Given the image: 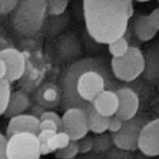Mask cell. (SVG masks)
<instances>
[{
	"mask_svg": "<svg viewBox=\"0 0 159 159\" xmlns=\"http://www.w3.org/2000/svg\"><path fill=\"white\" fill-rule=\"evenodd\" d=\"M114 79L107 63L99 58H84L65 70L62 79V105L82 109L88 114L92 103L101 92L114 90Z\"/></svg>",
	"mask_w": 159,
	"mask_h": 159,
	"instance_id": "6da1fadb",
	"label": "cell"
},
{
	"mask_svg": "<svg viewBox=\"0 0 159 159\" xmlns=\"http://www.w3.org/2000/svg\"><path fill=\"white\" fill-rule=\"evenodd\" d=\"M83 11L89 36L98 43L109 45L125 36L134 5L130 0H85Z\"/></svg>",
	"mask_w": 159,
	"mask_h": 159,
	"instance_id": "7a4b0ae2",
	"label": "cell"
},
{
	"mask_svg": "<svg viewBox=\"0 0 159 159\" xmlns=\"http://www.w3.org/2000/svg\"><path fill=\"white\" fill-rule=\"evenodd\" d=\"M47 1L21 0L11 14L14 32L22 37H33L43 26L47 16Z\"/></svg>",
	"mask_w": 159,
	"mask_h": 159,
	"instance_id": "3957f363",
	"label": "cell"
},
{
	"mask_svg": "<svg viewBox=\"0 0 159 159\" xmlns=\"http://www.w3.org/2000/svg\"><path fill=\"white\" fill-rule=\"evenodd\" d=\"M144 55L139 48L130 46L123 57L111 58V71L118 80L131 82L141 76L144 70Z\"/></svg>",
	"mask_w": 159,
	"mask_h": 159,
	"instance_id": "277c9868",
	"label": "cell"
},
{
	"mask_svg": "<svg viewBox=\"0 0 159 159\" xmlns=\"http://www.w3.org/2000/svg\"><path fill=\"white\" fill-rule=\"evenodd\" d=\"M7 159H40V142L37 135L31 133H17L7 138Z\"/></svg>",
	"mask_w": 159,
	"mask_h": 159,
	"instance_id": "5b68a950",
	"label": "cell"
},
{
	"mask_svg": "<svg viewBox=\"0 0 159 159\" xmlns=\"http://www.w3.org/2000/svg\"><path fill=\"white\" fill-rule=\"evenodd\" d=\"M144 123L139 118L123 122L119 132L111 134L112 142L116 148L123 151L134 152L138 150V138Z\"/></svg>",
	"mask_w": 159,
	"mask_h": 159,
	"instance_id": "8992f818",
	"label": "cell"
},
{
	"mask_svg": "<svg viewBox=\"0 0 159 159\" xmlns=\"http://www.w3.org/2000/svg\"><path fill=\"white\" fill-rule=\"evenodd\" d=\"M62 131L70 136L71 141H79L88 135L87 114L82 109L70 108L62 117Z\"/></svg>",
	"mask_w": 159,
	"mask_h": 159,
	"instance_id": "52a82bcc",
	"label": "cell"
},
{
	"mask_svg": "<svg viewBox=\"0 0 159 159\" xmlns=\"http://www.w3.org/2000/svg\"><path fill=\"white\" fill-rule=\"evenodd\" d=\"M0 58L7 65V73L5 79L10 84L20 80L25 74L27 62L24 52L12 46L0 52Z\"/></svg>",
	"mask_w": 159,
	"mask_h": 159,
	"instance_id": "ba28073f",
	"label": "cell"
},
{
	"mask_svg": "<svg viewBox=\"0 0 159 159\" xmlns=\"http://www.w3.org/2000/svg\"><path fill=\"white\" fill-rule=\"evenodd\" d=\"M139 150L148 157L159 155V120L155 119L145 123L138 138Z\"/></svg>",
	"mask_w": 159,
	"mask_h": 159,
	"instance_id": "9c48e42d",
	"label": "cell"
},
{
	"mask_svg": "<svg viewBox=\"0 0 159 159\" xmlns=\"http://www.w3.org/2000/svg\"><path fill=\"white\" fill-rule=\"evenodd\" d=\"M119 100V108L115 116L123 122L136 117L140 101L137 93L129 87H122L115 91Z\"/></svg>",
	"mask_w": 159,
	"mask_h": 159,
	"instance_id": "30bf717a",
	"label": "cell"
},
{
	"mask_svg": "<svg viewBox=\"0 0 159 159\" xmlns=\"http://www.w3.org/2000/svg\"><path fill=\"white\" fill-rule=\"evenodd\" d=\"M40 123L39 118L30 114L24 113L10 118L6 129V137L17 133H31L38 135L40 132Z\"/></svg>",
	"mask_w": 159,
	"mask_h": 159,
	"instance_id": "8fae6325",
	"label": "cell"
},
{
	"mask_svg": "<svg viewBox=\"0 0 159 159\" xmlns=\"http://www.w3.org/2000/svg\"><path fill=\"white\" fill-rule=\"evenodd\" d=\"M93 109L103 117L109 118L115 116L119 108L117 93L112 89L101 92L92 103Z\"/></svg>",
	"mask_w": 159,
	"mask_h": 159,
	"instance_id": "7c38bea8",
	"label": "cell"
},
{
	"mask_svg": "<svg viewBox=\"0 0 159 159\" xmlns=\"http://www.w3.org/2000/svg\"><path fill=\"white\" fill-rule=\"evenodd\" d=\"M37 101L45 111H50L62 103V90L52 83L44 84L37 93Z\"/></svg>",
	"mask_w": 159,
	"mask_h": 159,
	"instance_id": "4fadbf2b",
	"label": "cell"
},
{
	"mask_svg": "<svg viewBox=\"0 0 159 159\" xmlns=\"http://www.w3.org/2000/svg\"><path fill=\"white\" fill-rule=\"evenodd\" d=\"M31 106L30 95L23 89L11 92L4 117L11 118L24 114Z\"/></svg>",
	"mask_w": 159,
	"mask_h": 159,
	"instance_id": "5bb4252c",
	"label": "cell"
},
{
	"mask_svg": "<svg viewBox=\"0 0 159 159\" xmlns=\"http://www.w3.org/2000/svg\"><path fill=\"white\" fill-rule=\"evenodd\" d=\"M134 27L136 36L142 42H148L153 39L158 32L149 21L148 15L139 16L134 21Z\"/></svg>",
	"mask_w": 159,
	"mask_h": 159,
	"instance_id": "9a60e30c",
	"label": "cell"
},
{
	"mask_svg": "<svg viewBox=\"0 0 159 159\" xmlns=\"http://www.w3.org/2000/svg\"><path fill=\"white\" fill-rule=\"evenodd\" d=\"M144 74L148 80L153 81L158 76V50L156 47L149 49L144 56Z\"/></svg>",
	"mask_w": 159,
	"mask_h": 159,
	"instance_id": "2e32d148",
	"label": "cell"
},
{
	"mask_svg": "<svg viewBox=\"0 0 159 159\" xmlns=\"http://www.w3.org/2000/svg\"><path fill=\"white\" fill-rule=\"evenodd\" d=\"M87 117L89 131L95 135L104 134L107 131L109 118L100 115L94 109L91 110L87 114Z\"/></svg>",
	"mask_w": 159,
	"mask_h": 159,
	"instance_id": "e0dca14e",
	"label": "cell"
},
{
	"mask_svg": "<svg viewBox=\"0 0 159 159\" xmlns=\"http://www.w3.org/2000/svg\"><path fill=\"white\" fill-rule=\"evenodd\" d=\"M71 141L70 136L64 131H57L48 141L46 142L48 148L50 149L52 153L57 150L65 148L70 144Z\"/></svg>",
	"mask_w": 159,
	"mask_h": 159,
	"instance_id": "ac0fdd59",
	"label": "cell"
},
{
	"mask_svg": "<svg viewBox=\"0 0 159 159\" xmlns=\"http://www.w3.org/2000/svg\"><path fill=\"white\" fill-rule=\"evenodd\" d=\"M109 52L113 58L123 57L129 49L130 46L125 37L120 38L108 45Z\"/></svg>",
	"mask_w": 159,
	"mask_h": 159,
	"instance_id": "d6986e66",
	"label": "cell"
},
{
	"mask_svg": "<svg viewBox=\"0 0 159 159\" xmlns=\"http://www.w3.org/2000/svg\"><path fill=\"white\" fill-rule=\"evenodd\" d=\"M112 139L111 134L104 133L96 135L93 137V150L97 153H101L109 150L111 144Z\"/></svg>",
	"mask_w": 159,
	"mask_h": 159,
	"instance_id": "ffe728a7",
	"label": "cell"
},
{
	"mask_svg": "<svg viewBox=\"0 0 159 159\" xmlns=\"http://www.w3.org/2000/svg\"><path fill=\"white\" fill-rule=\"evenodd\" d=\"M11 92V84L6 79L0 81V116L5 114Z\"/></svg>",
	"mask_w": 159,
	"mask_h": 159,
	"instance_id": "44dd1931",
	"label": "cell"
},
{
	"mask_svg": "<svg viewBox=\"0 0 159 159\" xmlns=\"http://www.w3.org/2000/svg\"><path fill=\"white\" fill-rule=\"evenodd\" d=\"M69 5L68 0H48L47 1V15L58 16L62 15Z\"/></svg>",
	"mask_w": 159,
	"mask_h": 159,
	"instance_id": "7402d4cb",
	"label": "cell"
},
{
	"mask_svg": "<svg viewBox=\"0 0 159 159\" xmlns=\"http://www.w3.org/2000/svg\"><path fill=\"white\" fill-rule=\"evenodd\" d=\"M55 157L57 159H73L79 153L78 142L76 141H70V144L65 148L57 150Z\"/></svg>",
	"mask_w": 159,
	"mask_h": 159,
	"instance_id": "603a6c76",
	"label": "cell"
},
{
	"mask_svg": "<svg viewBox=\"0 0 159 159\" xmlns=\"http://www.w3.org/2000/svg\"><path fill=\"white\" fill-rule=\"evenodd\" d=\"M18 0H0V16L11 14L17 7Z\"/></svg>",
	"mask_w": 159,
	"mask_h": 159,
	"instance_id": "cb8c5ba5",
	"label": "cell"
},
{
	"mask_svg": "<svg viewBox=\"0 0 159 159\" xmlns=\"http://www.w3.org/2000/svg\"><path fill=\"white\" fill-rule=\"evenodd\" d=\"M79 144V153L85 154L93 150V137L87 135L84 137L77 141Z\"/></svg>",
	"mask_w": 159,
	"mask_h": 159,
	"instance_id": "d4e9b609",
	"label": "cell"
},
{
	"mask_svg": "<svg viewBox=\"0 0 159 159\" xmlns=\"http://www.w3.org/2000/svg\"><path fill=\"white\" fill-rule=\"evenodd\" d=\"M50 120L54 122L57 125L59 131H62V117H60L57 112L54 111H45L42 114L41 117L40 118V120Z\"/></svg>",
	"mask_w": 159,
	"mask_h": 159,
	"instance_id": "484cf974",
	"label": "cell"
},
{
	"mask_svg": "<svg viewBox=\"0 0 159 159\" xmlns=\"http://www.w3.org/2000/svg\"><path fill=\"white\" fill-rule=\"evenodd\" d=\"M123 122L116 116H112L109 118V124H108V130L110 134H113L119 132L123 127Z\"/></svg>",
	"mask_w": 159,
	"mask_h": 159,
	"instance_id": "4316f807",
	"label": "cell"
},
{
	"mask_svg": "<svg viewBox=\"0 0 159 159\" xmlns=\"http://www.w3.org/2000/svg\"><path fill=\"white\" fill-rule=\"evenodd\" d=\"M57 132L54 131V130H40V132L37 135V137L38 139V141H39L40 144H45Z\"/></svg>",
	"mask_w": 159,
	"mask_h": 159,
	"instance_id": "83f0119b",
	"label": "cell"
},
{
	"mask_svg": "<svg viewBox=\"0 0 159 159\" xmlns=\"http://www.w3.org/2000/svg\"><path fill=\"white\" fill-rule=\"evenodd\" d=\"M149 21L155 29L159 30V8L154 9L151 13L148 15Z\"/></svg>",
	"mask_w": 159,
	"mask_h": 159,
	"instance_id": "f1b7e54d",
	"label": "cell"
},
{
	"mask_svg": "<svg viewBox=\"0 0 159 159\" xmlns=\"http://www.w3.org/2000/svg\"><path fill=\"white\" fill-rule=\"evenodd\" d=\"M51 130L54 131H59L58 127L57 124L50 120H40V130Z\"/></svg>",
	"mask_w": 159,
	"mask_h": 159,
	"instance_id": "f546056e",
	"label": "cell"
},
{
	"mask_svg": "<svg viewBox=\"0 0 159 159\" xmlns=\"http://www.w3.org/2000/svg\"><path fill=\"white\" fill-rule=\"evenodd\" d=\"M7 139L0 132V159H7L6 153V144Z\"/></svg>",
	"mask_w": 159,
	"mask_h": 159,
	"instance_id": "4dcf8cb0",
	"label": "cell"
},
{
	"mask_svg": "<svg viewBox=\"0 0 159 159\" xmlns=\"http://www.w3.org/2000/svg\"><path fill=\"white\" fill-rule=\"evenodd\" d=\"M7 69L6 63L2 59L0 58V81L5 79L6 76H7Z\"/></svg>",
	"mask_w": 159,
	"mask_h": 159,
	"instance_id": "1f68e13d",
	"label": "cell"
},
{
	"mask_svg": "<svg viewBox=\"0 0 159 159\" xmlns=\"http://www.w3.org/2000/svg\"><path fill=\"white\" fill-rule=\"evenodd\" d=\"M12 45L11 42L7 40V38L5 36L0 35V52L5 49V48L12 47Z\"/></svg>",
	"mask_w": 159,
	"mask_h": 159,
	"instance_id": "d6a6232c",
	"label": "cell"
}]
</instances>
